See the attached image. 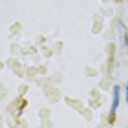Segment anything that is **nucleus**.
Here are the masks:
<instances>
[{"instance_id": "2", "label": "nucleus", "mask_w": 128, "mask_h": 128, "mask_svg": "<svg viewBox=\"0 0 128 128\" xmlns=\"http://www.w3.org/2000/svg\"><path fill=\"white\" fill-rule=\"evenodd\" d=\"M126 101H128V86H126Z\"/></svg>"}, {"instance_id": "1", "label": "nucleus", "mask_w": 128, "mask_h": 128, "mask_svg": "<svg viewBox=\"0 0 128 128\" xmlns=\"http://www.w3.org/2000/svg\"><path fill=\"white\" fill-rule=\"evenodd\" d=\"M119 106V86H115L114 88V101H112V115H110V119H114V114L115 110Z\"/></svg>"}]
</instances>
